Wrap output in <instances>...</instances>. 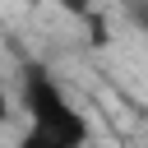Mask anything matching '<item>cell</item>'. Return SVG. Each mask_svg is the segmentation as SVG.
<instances>
[{"label": "cell", "mask_w": 148, "mask_h": 148, "mask_svg": "<svg viewBox=\"0 0 148 148\" xmlns=\"http://www.w3.org/2000/svg\"><path fill=\"white\" fill-rule=\"evenodd\" d=\"M14 148H79L74 139H65V134H56V130H42V125H28L23 134H18V143Z\"/></svg>", "instance_id": "cell-2"}, {"label": "cell", "mask_w": 148, "mask_h": 148, "mask_svg": "<svg viewBox=\"0 0 148 148\" xmlns=\"http://www.w3.org/2000/svg\"><path fill=\"white\" fill-rule=\"evenodd\" d=\"M65 14H74V18H92V9H97V0H56Z\"/></svg>", "instance_id": "cell-3"}, {"label": "cell", "mask_w": 148, "mask_h": 148, "mask_svg": "<svg viewBox=\"0 0 148 148\" xmlns=\"http://www.w3.org/2000/svg\"><path fill=\"white\" fill-rule=\"evenodd\" d=\"M18 102H23V111H28V125L56 130V134L74 139L79 148H88L92 125H88V116L69 102V92L51 79L46 65H28V69H23V79H18Z\"/></svg>", "instance_id": "cell-1"}]
</instances>
